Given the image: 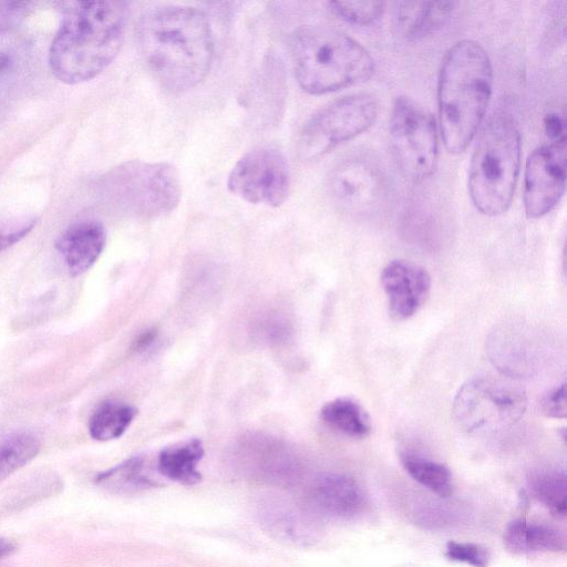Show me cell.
Here are the masks:
<instances>
[{"label": "cell", "mask_w": 567, "mask_h": 567, "mask_svg": "<svg viewBox=\"0 0 567 567\" xmlns=\"http://www.w3.org/2000/svg\"><path fill=\"white\" fill-rule=\"evenodd\" d=\"M503 540L505 547L514 554L557 553L565 549V537L557 529L523 518L507 525Z\"/></svg>", "instance_id": "18"}, {"label": "cell", "mask_w": 567, "mask_h": 567, "mask_svg": "<svg viewBox=\"0 0 567 567\" xmlns=\"http://www.w3.org/2000/svg\"><path fill=\"white\" fill-rule=\"evenodd\" d=\"M492 89V62L478 42L462 40L449 49L439 70L437 104L441 136L450 153H462L476 135Z\"/></svg>", "instance_id": "3"}, {"label": "cell", "mask_w": 567, "mask_h": 567, "mask_svg": "<svg viewBox=\"0 0 567 567\" xmlns=\"http://www.w3.org/2000/svg\"><path fill=\"white\" fill-rule=\"evenodd\" d=\"M94 482L113 494H134L155 486V483L144 473V460L140 456H132L101 472Z\"/></svg>", "instance_id": "21"}, {"label": "cell", "mask_w": 567, "mask_h": 567, "mask_svg": "<svg viewBox=\"0 0 567 567\" xmlns=\"http://www.w3.org/2000/svg\"><path fill=\"white\" fill-rule=\"evenodd\" d=\"M34 221L27 224L19 229H14L10 233L0 231V251L9 248L21 238H23L33 227Z\"/></svg>", "instance_id": "32"}, {"label": "cell", "mask_w": 567, "mask_h": 567, "mask_svg": "<svg viewBox=\"0 0 567 567\" xmlns=\"http://www.w3.org/2000/svg\"><path fill=\"white\" fill-rule=\"evenodd\" d=\"M204 455L202 441L192 439L164 449L157 461V468L165 477L185 485L200 481L197 465Z\"/></svg>", "instance_id": "19"}, {"label": "cell", "mask_w": 567, "mask_h": 567, "mask_svg": "<svg viewBox=\"0 0 567 567\" xmlns=\"http://www.w3.org/2000/svg\"><path fill=\"white\" fill-rule=\"evenodd\" d=\"M401 462L406 473L432 493L441 497L453 493L452 475L445 465L413 454H403Z\"/></svg>", "instance_id": "23"}, {"label": "cell", "mask_w": 567, "mask_h": 567, "mask_svg": "<svg viewBox=\"0 0 567 567\" xmlns=\"http://www.w3.org/2000/svg\"><path fill=\"white\" fill-rule=\"evenodd\" d=\"M444 555L450 560L464 563L472 567H487L489 563L488 550L473 543L451 540L446 544Z\"/></svg>", "instance_id": "28"}, {"label": "cell", "mask_w": 567, "mask_h": 567, "mask_svg": "<svg viewBox=\"0 0 567 567\" xmlns=\"http://www.w3.org/2000/svg\"><path fill=\"white\" fill-rule=\"evenodd\" d=\"M456 3L439 2H398L394 11L395 28L408 40L421 39L446 23Z\"/></svg>", "instance_id": "17"}, {"label": "cell", "mask_w": 567, "mask_h": 567, "mask_svg": "<svg viewBox=\"0 0 567 567\" xmlns=\"http://www.w3.org/2000/svg\"><path fill=\"white\" fill-rule=\"evenodd\" d=\"M16 550V545L6 538H0V559L10 556Z\"/></svg>", "instance_id": "34"}, {"label": "cell", "mask_w": 567, "mask_h": 567, "mask_svg": "<svg viewBox=\"0 0 567 567\" xmlns=\"http://www.w3.org/2000/svg\"><path fill=\"white\" fill-rule=\"evenodd\" d=\"M105 241L104 226L97 220L85 219L70 225L58 238L55 247L69 272L79 276L99 259Z\"/></svg>", "instance_id": "16"}, {"label": "cell", "mask_w": 567, "mask_h": 567, "mask_svg": "<svg viewBox=\"0 0 567 567\" xmlns=\"http://www.w3.org/2000/svg\"><path fill=\"white\" fill-rule=\"evenodd\" d=\"M227 187L250 204L282 205L290 190V171L285 155L275 147L260 146L243 155L233 167Z\"/></svg>", "instance_id": "10"}, {"label": "cell", "mask_w": 567, "mask_h": 567, "mask_svg": "<svg viewBox=\"0 0 567 567\" xmlns=\"http://www.w3.org/2000/svg\"><path fill=\"white\" fill-rule=\"evenodd\" d=\"M566 187V141L543 144L526 159L524 208L527 217L548 214L561 199Z\"/></svg>", "instance_id": "12"}, {"label": "cell", "mask_w": 567, "mask_h": 567, "mask_svg": "<svg viewBox=\"0 0 567 567\" xmlns=\"http://www.w3.org/2000/svg\"><path fill=\"white\" fill-rule=\"evenodd\" d=\"M63 19L49 50L52 74L65 84L90 81L117 56L125 31L120 1L61 3Z\"/></svg>", "instance_id": "2"}, {"label": "cell", "mask_w": 567, "mask_h": 567, "mask_svg": "<svg viewBox=\"0 0 567 567\" xmlns=\"http://www.w3.org/2000/svg\"><path fill=\"white\" fill-rule=\"evenodd\" d=\"M260 517L272 534L288 542H303L306 532L300 514L288 504L270 502L260 512Z\"/></svg>", "instance_id": "25"}, {"label": "cell", "mask_w": 567, "mask_h": 567, "mask_svg": "<svg viewBox=\"0 0 567 567\" xmlns=\"http://www.w3.org/2000/svg\"><path fill=\"white\" fill-rule=\"evenodd\" d=\"M542 412L554 419H565L567 415L565 383L548 391L540 401Z\"/></svg>", "instance_id": "30"}, {"label": "cell", "mask_w": 567, "mask_h": 567, "mask_svg": "<svg viewBox=\"0 0 567 567\" xmlns=\"http://www.w3.org/2000/svg\"><path fill=\"white\" fill-rule=\"evenodd\" d=\"M321 420L331 429L354 439L365 437L371 422L363 406L351 398H337L320 411Z\"/></svg>", "instance_id": "20"}, {"label": "cell", "mask_w": 567, "mask_h": 567, "mask_svg": "<svg viewBox=\"0 0 567 567\" xmlns=\"http://www.w3.org/2000/svg\"><path fill=\"white\" fill-rule=\"evenodd\" d=\"M533 495L551 512L565 515L567 511L566 472L559 468L540 470L532 474Z\"/></svg>", "instance_id": "24"}, {"label": "cell", "mask_w": 567, "mask_h": 567, "mask_svg": "<svg viewBox=\"0 0 567 567\" xmlns=\"http://www.w3.org/2000/svg\"><path fill=\"white\" fill-rule=\"evenodd\" d=\"M527 406L525 390L508 379L477 377L462 384L453 414L467 432H493L515 424Z\"/></svg>", "instance_id": "6"}, {"label": "cell", "mask_w": 567, "mask_h": 567, "mask_svg": "<svg viewBox=\"0 0 567 567\" xmlns=\"http://www.w3.org/2000/svg\"><path fill=\"white\" fill-rule=\"evenodd\" d=\"M389 133L405 176L419 182L433 175L439 161V133L431 113L412 99L400 96L392 109Z\"/></svg>", "instance_id": "7"}, {"label": "cell", "mask_w": 567, "mask_h": 567, "mask_svg": "<svg viewBox=\"0 0 567 567\" xmlns=\"http://www.w3.org/2000/svg\"><path fill=\"white\" fill-rule=\"evenodd\" d=\"M377 115L378 103L369 94H352L331 102L303 125L298 138L300 157L305 161L321 157L367 131Z\"/></svg>", "instance_id": "8"}, {"label": "cell", "mask_w": 567, "mask_h": 567, "mask_svg": "<svg viewBox=\"0 0 567 567\" xmlns=\"http://www.w3.org/2000/svg\"><path fill=\"white\" fill-rule=\"evenodd\" d=\"M522 157V138L515 120L498 112L483 126L468 169L473 205L486 216H497L511 206Z\"/></svg>", "instance_id": "5"}, {"label": "cell", "mask_w": 567, "mask_h": 567, "mask_svg": "<svg viewBox=\"0 0 567 567\" xmlns=\"http://www.w3.org/2000/svg\"><path fill=\"white\" fill-rule=\"evenodd\" d=\"M238 462L247 476L276 486L290 487L301 474L300 462L286 445L269 439H252L238 451Z\"/></svg>", "instance_id": "13"}, {"label": "cell", "mask_w": 567, "mask_h": 567, "mask_svg": "<svg viewBox=\"0 0 567 567\" xmlns=\"http://www.w3.org/2000/svg\"><path fill=\"white\" fill-rule=\"evenodd\" d=\"M138 43L148 69L171 93L198 85L213 62L210 25L195 8L166 6L146 12L138 24Z\"/></svg>", "instance_id": "1"}, {"label": "cell", "mask_w": 567, "mask_h": 567, "mask_svg": "<svg viewBox=\"0 0 567 567\" xmlns=\"http://www.w3.org/2000/svg\"><path fill=\"white\" fill-rule=\"evenodd\" d=\"M328 189L338 208L355 215L381 210L390 195L381 167L371 158L361 156L340 162L329 176Z\"/></svg>", "instance_id": "11"}, {"label": "cell", "mask_w": 567, "mask_h": 567, "mask_svg": "<svg viewBox=\"0 0 567 567\" xmlns=\"http://www.w3.org/2000/svg\"><path fill=\"white\" fill-rule=\"evenodd\" d=\"M295 75L310 94H326L370 79L371 54L354 39L326 27L301 29L292 41Z\"/></svg>", "instance_id": "4"}, {"label": "cell", "mask_w": 567, "mask_h": 567, "mask_svg": "<svg viewBox=\"0 0 567 567\" xmlns=\"http://www.w3.org/2000/svg\"><path fill=\"white\" fill-rule=\"evenodd\" d=\"M40 441L30 433H17L0 442V482L37 456Z\"/></svg>", "instance_id": "26"}, {"label": "cell", "mask_w": 567, "mask_h": 567, "mask_svg": "<svg viewBox=\"0 0 567 567\" xmlns=\"http://www.w3.org/2000/svg\"><path fill=\"white\" fill-rule=\"evenodd\" d=\"M308 509L330 518L350 519L362 513L365 495L348 475L324 473L316 476L305 492Z\"/></svg>", "instance_id": "14"}, {"label": "cell", "mask_w": 567, "mask_h": 567, "mask_svg": "<svg viewBox=\"0 0 567 567\" xmlns=\"http://www.w3.org/2000/svg\"><path fill=\"white\" fill-rule=\"evenodd\" d=\"M330 10L339 19L358 25L371 24L383 13L385 3L381 1H332Z\"/></svg>", "instance_id": "27"}, {"label": "cell", "mask_w": 567, "mask_h": 567, "mask_svg": "<svg viewBox=\"0 0 567 567\" xmlns=\"http://www.w3.org/2000/svg\"><path fill=\"white\" fill-rule=\"evenodd\" d=\"M259 333L266 342L281 344L289 340L290 323L279 315H270L260 322Z\"/></svg>", "instance_id": "29"}, {"label": "cell", "mask_w": 567, "mask_h": 567, "mask_svg": "<svg viewBox=\"0 0 567 567\" xmlns=\"http://www.w3.org/2000/svg\"><path fill=\"white\" fill-rule=\"evenodd\" d=\"M544 130L549 143L566 141V122L560 114H547L544 118Z\"/></svg>", "instance_id": "31"}, {"label": "cell", "mask_w": 567, "mask_h": 567, "mask_svg": "<svg viewBox=\"0 0 567 567\" xmlns=\"http://www.w3.org/2000/svg\"><path fill=\"white\" fill-rule=\"evenodd\" d=\"M380 279L390 313L398 320L408 319L417 312L431 289L429 272L423 267L405 260L390 261L382 269Z\"/></svg>", "instance_id": "15"}, {"label": "cell", "mask_w": 567, "mask_h": 567, "mask_svg": "<svg viewBox=\"0 0 567 567\" xmlns=\"http://www.w3.org/2000/svg\"><path fill=\"white\" fill-rule=\"evenodd\" d=\"M157 332L155 329H147L143 331L134 342V349L137 351H144L148 349L156 340Z\"/></svg>", "instance_id": "33"}, {"label": "cell", "mask_w": 567, "mask_h": 567, "mask_svg": "<svg viewBox=\"0 0 567 567\" xmlns=\"http://www.w3.org/2000/svg\"><path fill=\"white\" fill-rule=\"evenodd\" d=\"M116 177L117 197L123 207L143 219L172 212L179 203L178 173L168 163L131 162Z\"/></svg>", "instance_id": "9"}, {"label": "cell", "mask_w": 567, "mask_h": 567, "mask_svg": "<svg viewBox=\"0 0 567 567\" xmlns=\"http://www.w3.org/2000/svg\"><path fill=\"white\" fill-rule=\"evenodd\" d=\"M136 409L127 403L107 401L92 414L89 422L90 435L96 441L120 437L136 416Z\"/></svg>", "instance_id": "22"}]
</instances>
